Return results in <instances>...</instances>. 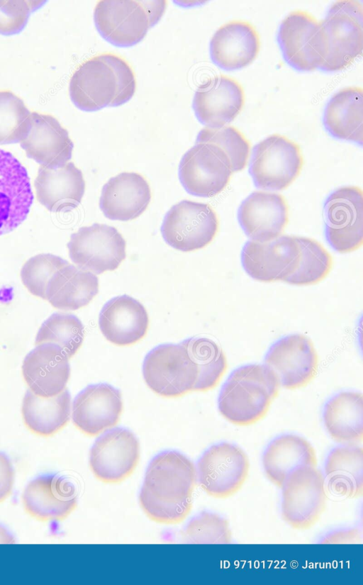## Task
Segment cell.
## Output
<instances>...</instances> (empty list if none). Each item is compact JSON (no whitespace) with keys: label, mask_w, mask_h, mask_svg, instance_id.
Here are the masks:
<instances>
[{"label":"cell","mask_w":363,"mask_h":585,"mask_svg":"<svg viewBox=\"0 0 363 585\" xmlns=\"http://www.w3.org/2000/svg\"><path fill=\"white\" fill-rule=\"evenodd\" d=\"M324 426L337 442L356 445L363 439V396L343 391L331 397L323 408Z\"/></svg>","instance_id":"32"},{"label":"cell","mask_w":363,"mask_h":585,"mask_svg":"<svg viewBox=\"0 0 363 585\" xmlns=\"http://www.w3.org/2000/svg\"><path fill=\"white\" fill-rule=\"evenodd\" d=\"M279 386L275 374L264 364L241 366L223 384L218 399L219 412L235 425L253 424L266 415Z\"/></svg>","instance_id":"3"},{"label":"cell","mask_w":363,"mask_h":585,"mask_svg":"<svg viewBox=\"0 0 363 585\" xmlns=\"http://www.w3.org/2000/svg\"><path fill=\"white\" fill-rule=\"evenodd\" d=\"M196 482V467L189 459L177 451L162 452L147 468L140 505L155 522L179 523L191 511Z\"/></svg>","instance_id":"1"},{"label":"cell","mask_w":363,"mask_h":585,"mask_svg":"<svg viewBox=\"0 0 363 585\" xmlns=\"http://www.w3.org/2000/svg\"><path fill=\"white\" fill-rule=\"evenodd\" d=\"M34 186L38 201L51 212L74 209L85 191L82 172L72 162L55 169L40 166Z\"/></svg>","instance_id":"28"},{"label":"cell","mask_w":363,"mask_h":585,"mask_svg":"<svg viewBox=\"0 0 363 585\" xmlns=\"http://www.w3.org/2000/svg\"><path fill=\"white\" fill-rule=\"evenodd\" d=\"M162 0H102L94 9V21L99 34L118 47L138 43L163 16Z\"/></svg>","instance_id":"4"},{"label":"cell","mask_w":363,"mask_h":585,"mask_svg":"<svg viewBox=\"0 0 363 585\" xmlns=\"http://www.w3.org/2000/svg\"><path fill=\"white\" fill-rule=\"evenodd\" d=\"M68 264L67 260L52 254L35 255L27 260L21 268L22 283L31 294L45 299L49 280L58 269Z\"/></svg>","instance_id":"41"},{"label":"cell","mask_w":363,"mask_h":585,"mask_svg":"<svg viewBox=\"0 0 363 585\" xmlns=\"http://www.w3.org/2000/svg\"><path fill=\"white\" fill-rule=\"evenodd\" d=\"M33 201L26 169L11 152L0 149V235L26 219Z\"/></svg>","instance_id":"19"},{"label":"cell","mask_w":363,"mask_h":585,"mask_svg":"<svg viewBox=\"0 0 363 585\" xmlns=\"http://www.w3.org/2000/svg\"><path fill=\"white\" fill-rule=\"evenodd\" d=\"M300 249V260L294 272L285 282L293 285H310L323 279L332 267V258L317 241L296 237Z\"/></svg>","instance_id":"37"},{"label":"cell","mask_w":363,"mask_h":585,"mask_svg":"<svg viewBox=\"0 0 363 585\" xmlns=\"http://www.w3.org/2000/svg\"><path fill=\"white\" fill-rule=\"evenodd\" d=\"M45 1H0V34L13 35L26 26L31 13Z\"/></svg>","instance_id":"42"},{"label":"cell","mask_w":363,"mask_h":585,"mask_svg":"<svg viewBox=\"0 0 363 585\" xmlns=\"http://www.w3.org/2000/svg\"><path fill=\"white\" fill-rule=\"evenodd\" d=\"M69 357L57 345L50 342L35 346L24 358L22 374L35 395L43 398L62 392L70 376Z\"/></svg>","instance_id":"21"},{"label":"cell","mask_w":363,"mask_h":585,"mask_svg":"<svg viewBox=\"0 0 363 585\" xmlns=\"http://www.w3.org/2000/svg\"><path fill=\"white\" fill-rule=\"evenodd\" d=\"M324 479L333 493L357 498L363 493V449L356 445H345L333 449L324 467Z\"/></svg>","instance_id":"33"},{"label":"cell","mask_w":363,"mask_h":585,"mask_svg":"<svg viewBox=\"0 0 363 585\" xmlns=\"http://www.w3.org/2000/svg\"><path fill=\"white\" fill-rule=\"evenodd\" d=\"M182 541L194 544H227L232 534L228 522L220 516L203 511L192 518L181 532Z\"/></svg>","instance_id":"39"},{"label":"cell","mask_w":363,"mask_h":585,"mask_svg":"<svg viewBox=\"0 0 363 585\" xmlns=\"http://www.w3.org/2000/svg\"><path fill=\"white\" fill-rule=\"evenodd\" d=\"M24 424L32 433L43 437L51 436L62 429L71 414V395L67 389L60 394L43 398L28 390L21 408Z\"/></svg>","instance_id":"34"},{"label":"cell","mask_w":363,"mask_h":585,"mask_svg":"<svg viewBox=\"0 0 363 585\" xmlns=\"http://www.w3.org/2000/svg\"><path fill=\"white\" fill-rule=\"evenodd\" d=\"M328 132L339 140L363 143V91L359 87L344 88L328 102L323 115Z\"/></svg>","instance_id":"31"},{"label":"cell","mask_w":363,"mask_h":585,"mask_svg":"<svg viewBox=\"0 0 363 585\" xmlns=\"http://www.w3.org/2000/svg\"><path fill=\"white\" fill-rule=\"evenodd\" d=\"M187 350L198 369V377L193 391H206L214 388L227 368L224 352L213 340L192 337L180 342Z\"/></svg>","instance_id":"35"},{"label":"cell","mask_w":363,"mask_h":585,"mask_svg":"<svg viewBox=\"0 0 363 585\" xmlns=\"http://www.w3.org/2000/svg\"><path fill=\"white\" fill-rule=\"evenodd\" d=\"M320 23L324 54L319 69L337 72L349 66L363 49V7L357 1L334 3Z\"/></svg>","instance_id":"5"},{"label":"cell","mask_w":363,"mask_h":585,"mask_svg":"<svg viewBox=\"0 0 363 585\" xmlns=\"http://www.w3.org/2000/svg\"><path fill=\"white\" fill-rule=\"evenodd\" d=\"M302 166L298 145L285 136L273 134L254 146L249 173L257 188L281 191L296 179Z\"/></svg>","instance_id":"7"},{"label":"cell","mask_w":363,"mask_h":585,"mask_svg":"<svg viewBox=\"0 0 363 585\" xmlns=\"http://www.w3.org/2000/svg\"><path fill=\"white\" fill-rule=\"evenodd\" d=\"M325 233L330 245L340 253L359 248L363 242V196L357 186L333 191L324 204Z\"/></svg>","instance_id":"13"},{"label":"cell","mask_w":363,"mask_h":585,"mask_svg":"<svg viewBox=\"0 0 363 585\" xmlns=\"http://www.w3.org/2000/svg\"><path fill=\"white\" fill-rule=\"evenodd\" d=\"M238 219L251 240L268 242L282 233L288 223V206L279 194L254 191L240 204Z\"/></svg>","instance_id":"24"},{"label":"cell","mask_w":363,"mask_h":585,"mask_svg":"<svg viewBox=\"0 0 363 585\" xmlns=\"http://www.w3.org/2000/svg\"><path fill=\"white\" fill-rule=\"evenodd\" d=\"M125 245L116 228L95 223L72 234L67 248L78 268L100 274L118 267L126 257Z\"/></svg>","instance_id":"12"},{"label":"cell","mask_w":363,"mask_h":585,"mask_svg":"<svg viewBox=\"0 0 363 585\" xmlns=\"http://www.w3.org/2000/svg\"><path fill=\"white\" fill-rule=\"evenodd\" d=\"M249 469L248 458L242 449L220 442L211 446L198 460L196 481L209 496L227 498L240 489Z\"/></svg>","instance_id":"11"},{"label":"cell","mask_w":363,"mask_h":585,"mask_svg":"<svg viewBox=\"0 0 363 585\" xmlns=\"http://www.w3.org/2000/svg\"><path fill=\"white\" fill-rule=\"evenodd\" d=\"M259 50V35L246 21H233L220 26L210 41V56L218 67L233 71L250 65Z\"/></svg>","instance_id":"27"},{"label":"cell","mask_w":363,"mask_h":585,"mask_svg":"<svg viewBox=\"0 0 363 585\" xmlns=\"http://www.w3.org/2000/svg\"><path fill=\"white\" fill-rule=\"evenodd\" d=\"M287 389L304 386L315 377L318 355L309 338L292 334L275 342L267 351L264 364Z\"/></svg>","instance_id":"16"},{"label":"cell","mask_w":363,"mask_h":585,"mask_svg":"<svg viewBox=\"0 0 363 585\" xmlns=\"http://www.w3.org/2000/svg\"><path fill=\"white\" fill-rule=\"evenodd\" d=\"M31 113L11 91H0V145L20 143L28 133Z\"/></svg>","instance_id":"38"},{"label":"cell","mask_w":363,"mask_h":585,"mask_svg":"<svg viewBox=\"0 0 363 585\" xmlns=\"http://www.w3.org/2000/svg\"><path fill=\"white\" fill-rule=\"evenodd\" d=\"M140 458L139 442L123 427L108 430L93 444L89 466L94 475L105 483H118L135 470Z\"/></svg>","instance_id":"14"},{"label":"cell","mask_w":363,"mask_h":585,"mask_svg":"<svg viewBox=\"0 0 363 585\" xmlns=\"http://www.w3.org/2000/svg\"><path fill=\"white\" fill-rule=\"evenodd\" d=\"M99 292V279L92 272L68 264L49 280L45 300L54 308L74 311L88 305Z\"/></svg>","instance_id":"30"},{"label":"cell","mask_w":363,"mask_h":585,"mask_svg":"<svg viewBox=\"0 0 363 585\" xmlns=\"http://www.w3.org/2000/svg\"><path fill=\"white\" fill-rule=\"evenodd\" d=\"M143 375L146 384L157 394L178 397L193 391L198 369L183 345L165 343L145 355Z\"/></svg>","instance_id":"6"},{"label":"cell","mask_w":363,"mask_h":585,"mask_svg":"<svg viewBox=\"0 0 363 585\" xmlns=\"http://www.w3.org/2000/svg\"><path fill=\"white\" fill-rule=\"evenodd\" d=\"M316 464V455L312 445L303 438L294 434L274 438L262 456L266 476L279 487L294 471Z\"/></svg>","instance_id":"29"},{"label":"cell","mask_w":363,"mask_h":585,"mask_svg":"<svg viewBox=\"0 0 363 585\" xmlns=\"http://www.w3.org/2000/svg\"><path fill=\"white\" fill-rule=\"evenodd\" d=\"M16 540L13 536L9 533V531L0 525V543L1 544H13L15 543Z\"/></svg>","instance_id":"45"},{"label":"cell","mask_w":363,"mask_h":585,"mask_svg":"<svg viewBox=\"0 0 363 585\" xmlns=\"http://www.w3.org/2000/svg\"><path fill=\"white\" fill-rule=\"evenodd\" d=\"M28 157L42 167H62L72 158L74 144L67 130L52 116L31 113V126L20 142Z\"/></svg>","instance_id":"22"},{"label":"cell","mask_w":363,"mask_h":585,"mask_svg":"<svg viewBox=\"0 0 363 585\" xmlns=\"http://www.w3.org/2000/svg\"><path fill=\"white\" fill-rule=\"evenodd\" d=\"M14 481V471L9 457L0 452V503L10 496Z\"/></svg>","instance_id":"43"},{"label":"cell","mask_w":363,"mask_h":585,"mask_svg":"<svg viewBox=\"0 0 363 585\" xmlns=\"http://www.w3.org/2000/svg\"><path fill=\"white\" fill-rule=\"evenodd\" d=\"M134 72L122 57L111 53L93 57L72 74L69 86L73 104L80 110L95 111L118 106L135 94Z\"/></svg>","instance_id":"2"},{"label":"cell","mask_w":363,"mask_h":585,"mask_svg":"<svg viewBox=\"0 0 363 585\" xmlns=\"http://www.w3.org/2000/svg\"><path fill=\"white\" fill-rule=\"evenodd\" d=\"M281 488L284 520L296 529L312 527L320 517L326 503V485L321 472L315 467L298 469Z\"/></svg>","instance_id":"9"},{"label":"cell","mask_w":363,"mask_h":585,"mask_svg":"<svg viewBox=\"0 0 363 585\" xmlns=\"http://www.w3.org/2000/svg\"><path fill=\"white\" fill-rule=\"evenodd\" d=\"M277 40L285 61L301 72L319 68L324 46L320 23L303 11L290 13L281 23Z\"/></svg>","instance_id":"15"},{"label":"cell","mask_w":363,"mask_h":585,"mask_svg":"<svg viewBox=\"0 0 363 585\" xmlns=\"http://www.w3.org/2000/svg\"><path fill=\"white\" fill-rule=\"evenodd\" d=\"M149 318L144 306L126 294L108 301L99 316L100 330L109 342L119 346L130 345L146 334Z\"/></svg>","instance_id":"26"},{"label":"cell","mask_w":363,"mask_h":585,"mask_svg":"<svg viewBox=\"0 0 363 585\" xmlns=\"http://www.w3.org/2000/svg\"><path fill=\"white\" fill-rule=\"evenodd\" d=\"M84 337V325L76 316L57 312L52 314L41 325L35 345L46 342L56 344L71 358L81 347Z\"/></svg>","instance_id":"36"},{"label":"cell","mask_w":363,"mask_h":585,"mask_svg":"<svg viewBox=\"0 0 363 585\" xmlns=\"http://www.w3.org/2000/svg\"><path fill=\"white\" fill-rule=\"evenodd\" d=\"M196 140L213 143L228 157L233 172L242 170L250 155V143L242 133L232 126L219 128H204L198 133Z\"/></svg>","instance_id":"40"},{"label":"cell","mask_w":363,"mask_h":585,"mask_svg":"<svg viewBox=\"0 0 363 585\" xmlns=\"http://www.w3.org/2000/svg\"><path fill=\"white\" fill-rule=\"evenodd\" d=\"M218 228L217 216L209 205L183 200L166 213L161 233L168 245L179 251L191 252L208 245Z\"/></svg>","instance_id":"10"},{"label":"cell","mask_w":363,"mask_h":585,"mask_svg":"<svg viewBox=\"0 0 363 585\" xmlns=\"http://www.w3.org/2000/svg\"><path fill=\"white\" fill-rule=\"evenodd\" d=\"M22 499L26 512L41 521L62 520L77 506L74 485L56 474L41 475L31 480Z\"/></svg>","instance_id":"23"},{"label":"cell","mask_w":363,"mask_h":585,"mask_svg":"<svg viewBox=\"0 0 363 585\" xmlns=\"http://www.w3.org/2000/svg\"><path fill=\"white\" fill-rule=\"evenodd\" d=\"M233 173L227 155L217 145L196 140L182 156L179 165V179L191 195L210 198L221 192Z\"/></svg>","instance_id":"8"},{"label":"cell","mask_w":363,"mask_h":585,"mask_svg":"<svg viewBox=\"0 0 363 585\" xmlns=\"http://www.w3.org/2000/svg\"><path fill=\"white\" fill-rule=\"evenodd\" d=\"M300 249L296 237L281 235L265 243L247 241L242 250L241 262L246 273L264 282L284 281L296 269Z\"/></svg>","instance_id":"17"},{"label":"cell","mask_w":363,"mask_h":585,"mask_svg":"<svg viewBox=\"0 0 363 585\" xmlns=\"http://www.w3.org/2000/svg\"><path fill=\"white\" fill-rule=\"evenodd\" d=\"M150 199V186L142 175L122 172L104 185L99 208L110 220L128 221L140 216Z\"/></svg>","instance_id":"25"},{"label":"cell","mask_w":363,"mask_h":585,"mask_svg":"<svg viewBox=\"0 0 363 585\" xmlns=\"http://www.w3.org/2000/svg\"><path fill=\"white\" fill-rule=\"evenodd\" d=\"M244 100L240 84L229 77L219 75L198 87L192 106L201 124L219 128L234 120L242 110Z\"/></svg>","instance_id":"20"},{"label":"cell","mask_w":363,"mask_h":585,"mask_svg":"<svg viewBox=\"0 0 363 585\" xmlns=\"http://www.w3.org/2000/svg\"><path fill=\"white\" fill-rule=\"evenodd\" d=\"M361 540L357 528L342 529L326 535L320 543H357Z\"/></svg>","instance_id":"44"},{"label":"cell","mask_w":363,"mask_h":585,"mask_svg":"<svg viewBox=\"0 0 363 585\" xmlns=\"http://www.w3.org/2000/svg\"><path fill=\"white\" fill-rule=\"evenodd\" d=\"M122 411L118 389L107 383L90 384L74 397L72 419L83 433L95 436L116 425Z\"/></svg>","instance_id":"18"}]
</instances>
